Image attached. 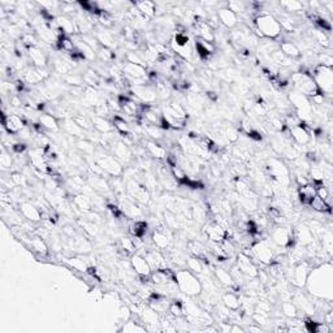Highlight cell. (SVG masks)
<instances>
[{
  "label": "cell",
  "instance_id": "6da1fadb",
  "mask_svg": "<svg viewBox=\"0 0 333 333\" xmlns=\"http://www.w3.org/2000/svg\"><path fill=\"white\" fill-rule=\"evenodd\" d=\"M306 285H309L310 293H313L315 297L323 298L324 301H331V294H332V272H331V263H329L328 270L323 271L315 270L310 272Z\"/></svg>",
  "mask_w": 333,
  "mask_h": 333
},
{
  "label": "cell",
  "instance_id": "7a4b0ae2",
  "mask_svg": "<svg viewBox=\"0 0 333 333\" xmlns=\"http://www.w3.org/2000/svg\"><path fill=\"white\" fill-rule=\"evenodd\" d=\"M254 20L255 37H260L263 39L276 40L282 34L281 25L278 22V18L267 12H260Z\"/></svg>",
  "mask_w": 333,
  "mask_h": 333
},
{
  "label": "cell",
  "instance_id": "3957f363",
  "mask_svg": "<svg viewBox=\"0 0 333 333\" xmlns=\"http://www.w3.org/2000/svg\"><path fill=\"white\" fill-rule=\"evenodd\" d=\"M176 282L180 292L187 297L195 298L202 293L201 278L187 268H180L179 271H176Z\"/></svg>",
  "mask_w": 333,
  "mask_h": 333
},
{
  "label": "cell",
  "instance_id": "277c9868",
  "mask_svg": "<svg viewBox=\"0 0 333 333\" xmlns=\"http://www.w3.org/2000/svg\"><path fill=\"white\" fill-rule=\"evenodd\" d=\"M163 119L168 124L169 129L181 130L187 125V113L183 104L176 100L168 102L163 107Z\"/></svg>",
  "mask_w": 333,
  "mask_h": 333
},
{
  "label": "cell",
  "instance_id": "5b68a950",
  "mask_svg": "<svg viewBox=\"0 0 333 333\" xmlns=\"http://www.w3.org/2000/svg\"><path fill=\"white\" fill-rule=\"evenodd\" d=\"M314 78L319 92L325 96H331L333 92V73L332 68L324 65H316L311 71H306Z\"/></svg>",
  "mask_w": 333,
  "mask_h": 333
},
{
  "label": "cell",
  "instance_id": "8992f818",
  "mask_svg": "<svg viewBox=\"0 0 333 333\" xmlns=\"http://www.w3.org/2000/svg\"><path fill=\"white\" fill-rule=\"evenodd\" d=\"M290 79H292V83H293L294 92L303 94L307 98H311L316 92H319L316 83H315L313 77L306 71L294 72L292 77H290Z\"/></svg>",
  "mask_w": 333,
  "mask_h": 333
},
{
  "label": "cell",
  "instance_id": "52a82bcc",
  "mask_svg": "<svg viewBox=\"0 0 333 333\" xmlns=\"http://www.w3.org/2000/svg\"><path fill=\"white\" fill-rule=\"evenodd\" d=\"M95 155V162L102 166L106 175L111 177H119L123 175V164L113 155L106 154L103 151H96Z\"/></svg>",
  "mask_w": 333,
  "mask_h": 333
},
{
  "label": "cell",
  "instance_id": "ba28073f",
  "mask_svg": "<svg viewBox=\"0 0 333 333\" xmlns=\"http://www.w3.org/2000/svg\"><path fill=\"white\" fill-rule=\"evenodd\" d=\"M313 270V266H311V263H310L307 259L296 263L293 266V268H292V272L289 274L290 282H292L296 288H298V289L305 288L306 282H307V278H309L310 276V272Z\"/></svg>",
  "mask_w": 333,
  "mask_h": 333
},
{
  "label": "cell",
  "instance_id": "9c48e42d",
  "mask_svg": "<svg viewBox=\"0 0 333 333\" xmlns=\"http://www.w3.org/2000/svg\"><path fill=\"white\" fill-rule=\"evenodd\" d=\"M128 95L145 104H154L158 100V94H156V90L152 83L131 86L130 90L128 92Z\"/></svg>",
  "mask_w": 333,
  "mask_h": 333
},
{
  "label": "cell",
  "instance_id": "30bf717a",
  "mask_svg": "<svg viewBox=\"0 0 333 333\" xmlns=\"http://www.w3.org/2000/svg\"><path fill=\"white\" fill-rule=\"evenodd\" d=\"M125 191H127L128 197L138 204H147L150 202V193L147 190V187L137 180H129L127 183Z\"/></svg>",
  "mask_w": 333,
  "mask_h": 333
},
{
  "label": "cell",
  "instance_id": "8fae6325",
  "mask_svg": "<svg viewBox=\"0 0 333 333\" xmlns=\"http://www.w3.org/2000/svg\"><path fill=\"white\" fill-rule=\"evenodd\" d=\"M236 266L242 274L245 275L247 278H254L258 276V266L255 264L254 260L250 258L249 255H246L245 253H240L237 255V260H236Z\"/></svg>",
  "mask_w": 333,
  "mask_h": 333
},
{
  "label": "cell",
  "instance_id": "7c38bea8",
  "mask_svg": "<svg viewBox=\"0 0 333 333\" xmlns=\"http://www.w3.org/2000/svg\"><path fill=\"white\" fill-rule=\"evenodd\" d=\"M119 199V207L121 212L129 219H138L143 216L142 208L138 206V203L134 202L133 199H130L128 195H123V197H117Z\"/></svg>",
  "mask_w": 333,
  "mask_h": 333
},
{
  "label": "cell",
  "instance_id": "4fadbf2b",
  "mask_svg": "<svg viewBox=\"0 0 333 333\" xmlns=\"http://www.w3.org/2000/svg\"><path fill=\"white\" fill-rule=\"evenodd\" d=\"M143 257L146 258V260L150 264L151 270H163V268H166L168 267V263H166V257L162 253V250L156 249H147L146 253L143 254Z\"/></svg>",
  "mask_w": 333,
  "mask_h": 333
},
{
  "label": "cell",
  "instance_id": "5bb4252c",
  "mask_svg": "<svg viewBox=\"0 0 333 333\" xmlns=\"http://www.w3.org/2000/svg\"><path fill=\"white\" fill-rule=\"evenodd\" d=\"M3 127L8 134H18L21 130L26 128V121L24 117L18 115H3Z\"/></svg>",
  "mask_w": 333,
  "mask_h": 333
},
{
  "label": "cell",
  "instance_id": "9a60e30c",
  "mask_svg": "<svg viewBox=\"0 0 333 333\" xmlns=\"http://www.w3.org/2000/svg\"><path fill=\"white\" fill-rule=\"evenodd\" d=\"M130 267L131 270L135 272V275L139 276V278H150L151 272H152L146 258L143 255L138 254V253H135V254L130 257Z\"/></svg>",
  "mask_w": 333,
  "mask_h": 333
},
{
  "label": "cell",
  "instance_id": "2e32d148",
  "mask_svg": "<svg viewBox=\"0 0 333 333\" xmlns=\"http://www.w3.org/2000/svg\"><path fill=\"white\" fill-rule=\"evenodd\" d=\"M111 152L121 164H129L131 162V159H133V152L130 150V146H128L127 143L123 142L121 139L116 141L112 145Z\"/></svg>",
  "mask_w": 333,
  "mask_h": 333
},
{
  "label": "cell",
  "instance_id": "e0dca14e",
  "mask_svg": "<svg viewBox=\"0 0 333 333\" xmlns=\"http://www.w3.org/2000/svg\"><path fill=\"white\" fill-rule=\"evenodd\" d=\"M292 301L297 306L298 311L307 314V315H314L315 314V305L311 298H309L303 292H296L292 297Z\"/></svg>",
  "mask_w": 333,
  "mask_h": 333
},
{
  "label": "cell",
  "instance_id": "ac0fdd59",
  "mask_svg": "<svg viewBox=\"0 0 333 333\" xmlns=\"http://www.w3.org/2000/svg\"><path fill=\"white\" fill-rule=\"evenodd\" d=\"M204 234H206L207 240L210 242L220 243L226 237V230L215 220H212V222L204 225Z\"/></svg>",
  "mask_w": 333,
  "mask_h": 333
},
{
  "label": "cell",
  "instance_id": "d6986e66",
  "mask_svg": "<svg viewBox=\"0 0 333 333\" xmlns=\"http://www.w3.org/2000/svg\"><path fill=\"white\" fill-rule=\"evenodd\" d=\"M26 55L29 57V61H32V65L36 68H46L47 67L48 59L43 48L39 46L29 47L26 51Z\"/></svg>",
  "mask_w": 333,
  "mask_h": 333
},
{
  "label": "cell",
  "instance_id": "ffe728a7",
  "mask_svg": "<svg viewBox=\"0 0 333 333\" xmlns=\"http://www.w3.org/2000/svg\"><path fill=\"white\" fill-rule=\"evenodd\" d=\"M151 241H152V245L154 247L159 250H166L169 249L171 246V237L168 236L166 230L162 226H158L156 229H154V232L151 233Z\"/></svg>",
  "mask_w": 333,
  "mask_h": 333
},
{
  "label": "cell",
  "instance_id": "44dd1931",
  "mask_svg": "<svg viewBox=\"0 0 333 333\" xmlns=\"http://www.w3.org/2000/svg\"><path fill=\"white\" fill-rule=\"evenodd\" d=\"M139 316H141L142 323H145V325H146L147 331H148L151 327H156V325L160 327V320H162L160 314L156 313V311L148 305L142 306V309H141V315H139Z\"/></svg>",
  "mask_w": 333,
  "mask_h": 333
},
{
  "label": "cell",
  "instance_id": "7402d4cb",
  "mask_svg": "<svg viewBox=\"0 0 333 333\" xmlns=\"http://www.w3.org/2000/svg\"><path fill=\"white\" fill-rule=\"evenodd\" d=\"M292 230H293V236L294 238H296V241H297V243H299V245L309 246L315 241V237H314L313 232L310 230L307 224H299V225L296 226V228Z\"/></svg>",
  "mask_w": 333,
  "mask_h": 333
},
{
  "label": "cell",
  "instance_id": "603a6c76",
  "mask_svg": "<svg viewBox=\"0 0 333 333\" xmlns=\"http://www.w3.org/2000/svg\"><path fill=\"white\" fill-rule=\"evenodd\" d=\"M95 38L98 39V42H99V44L102 47L110 48L112 51H113V48H116V46H117L115 36H113V32L103 28V26H100V28L96 29Z\"/></svg>",
  "mask_w": 333,
  "mask_h": 333
},
{
  "label": "cell",
  "instance_id": "cb8c5ba5",
  "mask_svg": "<svg viewBox=\"0 0 333 333\" xmlns=\"http://www.w3.org/2000/svg\"><path fill=\"white\" fill-rule=\"evenodd\" d=\"M216 15H218L219 22H220L222 26H225L226 29H233L238 25V16L234 12H232L228 7L219 8Z\"/></svg>",
  "mask_w": 333,
  "mask_h": 333
},
{
  "label": "cell",
  "instance_id": "d4e9b609",
  "mask_svg": "<svg viewBox=\"0 0 333 333\" xmlns=\"http://www.w3.org/2000/svg\"><path fill=\"white\" fill-rule=\"evenodd\" d=\"M290 130V137L292 139H294V142L299 145V146H306L309 145L310 141H311V135H310V131L307 128L303 127V124H299L297 127L292 128Z\"/></svg>",
  "mask_w": 333,
  "mask_h": 333
},
{
  "label": "cell",
  "instance_id": "484cf974",
  "mask_svg": "<svg viewBox=\"0 0 333 333\" xmlns=\"http://www.w3.org/2000/svg\"><path fill=\"white\" fill-rule=\"evenodd\" d=\"M18 211L26 220H30V222H40V210L33 203L21 202L18 204Z\"/></svg>",
  "mask_w": 333,
  "mask_h": 333
},
{
  "label": "cell",
  "instance_id": "4316f807",
  "mask_svg": "<svg viewBox=\"0 0 333 333\" xmlns=\"http://www.w3.org/2000/svg\"><path fill=\"white\" fill-rule=\"evenodd\" d=\"M72 208L78 211L79 214H86L92 210V199L86 194H75L73 197Z\"/></svg>",
  "mask_w": 333,
  "mask_h": 333
},
{
  "label": "cell",
  "instance_id": "83f0119b",
  "mask_svg": "<svg viewBox=\"0 0 333 333\" xmlns=\"http://www.w3.org/2000/svg\"><path fill=\"white\" fill-rule=\"evenodd\" d=\"M145 147H146L147 152L154 156L155 159L158 160H166V156H168V152H166V147L162 146L160 143L156 142V141H152V139H147L145 141Z\"/></svg>",
  "mask_w": 333,
  "mask_h": 333
},
{
  "label": "cell",
  "instance_id": "f1b7e54d",
  "mask_svg": "<svg viewBox=\"0 0 333 333\" xmlns=\"http://www.w3.org/2000/svg\"><path fill=\"white\" fill-rule=\"evenodd\" d=\"M280 51L289 59L294 60V59H299L302 55V51L299 50L297 44L294 43L293 40H288L284 39L280 42Z\"/></svg>",
  "mask_w": 333,
  "mask_h": 333
},
{
  "label": "cell",
  "instance_id": "f546056e",
  "mask_svg": "<svg viewBox=\"0 0 333 333\" xmlns=\"http://www.w3.org/2000/svg\"><path fill=\"white\" fill-rule=\"evenodd\" d=\"M315 195H316V187L314 184L310 183L305 186L298 187V198H299V202L305 206H309V203Z\"/></svg>",
  "mask_w": 333,
  "mask_h": 333
},
{
  "label": "cell",
  "instance_id": "4dcf8cb0",
  "mask_svg": "<svg viewBox=\"0 0 333 333\" xmlns=\"http://www.w3.org/2000/svg\"><path fill=\"white\" fill-rule=\"evenodd\" d=\"M222 305L225 306L226 309H229L230 311H237L242 307L241 298L238 297L234 292H226L222 294Z\"/></svg>",
  "mask_w": 333,
  "mask_h": 333
},
{
  "label": "cell",
  "instance_id": "1f68e13d",
  "mask_svg": "<svg viewBox=\"0 0 333 333\" xmlns=\"http://www.w3.org/2000/svg\"><path fill=\"white\" fill-rule=\"evenodd\" d=\"M38 121H39L40 127L43 128L44 130L47 131H57L59 130V121L56 119L54 115H50V113H42L38 117Z\"/></svg>",
  "mask_w": 333,
  "mask_h": 333
},
{
  "label": "cell",
  "instance_id": "d6a6232c",
  "mask_svg": "<svg viewBox=\"0 0 333 333\" xmlns=\"http://www.w3.org/2000/svg\"><path fill=\"white\" fill-rule=\"evenodd\" d=\"M92 127L96 131H99L102 134H106V133H111L112 129H113V125L110 120H107L106 117H102V116L94 115L92 117Z\"/></svg>",
  "mask_w": 333,
  "mask_h": 333
},
{
  "label": "cell",
  "instance_id": "836d02e7",
  "mask_svg": "<svg viewBox=\"0 0 333 333\" xmlns=\"http://www.w3.org/2000/svg\"><path fill=\"white\" fill-rule=\"evenodd\" d=\"M30 249L34 250V253L40 257H48V246L46 243V240L42 238L40 236H34L32 237V242H30Z\"/></svg>",
  "mask_w": 333,
  "mask_h": 333
},
{
  "label": "cell",
  "instance_id": "e575fe53",
  "mask_svg": "<svg viewBox=\"0 0 333 333\" xmlns=\"http://www.w3.org/2000/svg\"><path fill=\"white\" fill-rule=\"evenodd\" d=\"M138 12L147 18H152L156 15V4L152 1H137L133 3Z\"/></svg>",
  "mask_w": 333,
  "mask_h": 333
},
{
  "label": "cell",
  "instance_id": "d590c367",
  "mask_svg": "<svg viewBox=\"0 0 333 333\" xmlns=\"http://www.w3.org/2000/svg\"><path fill=\"white\" fill-rule=\"evenodd\" d=\"M214 274H215V278H216V280L219 281V284H222V286H225V288H230V286L234 284L229 270L222 268V267H218V268H215Z\"/></svg>",
  "mask_w": 333,
  "mask_h": 333
},
{
  "label": "cell",
  "instance_id": "8d00e7d4",
  "mask_svg": "<svg viewBox=\"0 0 333 333\" xmlns=\"http://www.w3.org/2000/svg\"><path fill=\"white\" fill-rule=\"evenodd\" d=\"M64 260H65V263H67L68 266L71 267V268L78 271V272L86 274V272L89 271L88 262H86L83 258H81V257H73V255H72V257L65 258Z\"/></svg>",
  "mask_w": 333,
  "mask_h": 333
},
{
  "label": "cell",
  "instance_id": "74e56055",
  "mask_svg": "<svg viewBox=\"0 0 333 333\" xmlns=\"http://www.w3.org/2000/svg\"><path fill=\"white\" fill-rule=\"evenodd\" d=\"M129 232L133 237L143 238L148 232V224L145 220H135L129 225Z\"/></svg>",
  "mask_w": 333,
  "mask_h": 333
},
{
  "label": "cell",
  "instance_id": "f35d334b",
  "mask_svg": "<svg viewBox=\"0 0 333 333\" xmlns=\"http://www.w3.org/2000/svg\"><path fill=\"white\" fill-rule=\"evenodd\" d=\"M112 125H113V129L117 130V133H120L121 135L131 133V125L125 120V117H121L120 115H116L112 119Z\"/></svg>",
  "mask_w": 333,
  "mask_h": 333
},
{
  "label": "cell",
  "instance_id": "ab89813d",
  "mask_svg": "<svg viewBox=\"0 0 333 333\" xmlns=\"http://www.w3.org/2000/svg\"><path fill=\"white\" fill-rule=\"evenodd\" d=\"M63 128L68 134L73 135V137H83L82 134H85V130L75 123L74 119H64Z\"/></svg>",
  "mask_w": 333,
  "mask_h": 333
},
{
  "label": "cell",
  "instance_id": "60d3db41",
  "mask_svg": "<svg viewBox=\"0 0 333 333\" xmlns=\"http://www.w3.org/2000/svg\"><path fill=\"white\" fill-rule=\"evenodd\" d=\"M142 128L143 130H145V133H146L152 141L159 142V141H162V139H164V137H166V135H164L166 134V130H164L162 127H158V125H143Z\"/></svg>",
  "mask_w": 333,
  "mask_h": 333
},
{
  "label": "cell",
  "instance_id": "b9f144b4",
  "mask_svg": "<svg viewBox=\"0 0 333 333\" xmlns=\"http://www.w3.org/2000/svg\"><path fill=\"white\" fill-rule=\"evenodd\" d=\"M186 268L189 271H191L193 274L202 275L203 270H204V263L199 258H197V257L191 255V257L186 258Z\"/></svg>",
  "mask_w": 333,
  "mask_h": 333
},
{
  "label": "cell",
  "instance_id": "7bdbcfd3",
  "mask_svg": "<svg viewBox=\"0 0 333 333\" xmlns=\"http://www.w3.org/2000/svg\"><path fill=\"white\" fill-rule=\"evenodd\" d=\"M309 206L311 207L314 211H316V212L331 215V206H328V204L325 203V201H323L321 198H319L317 195H315V197L311 199V202L309 203Z\"/></svg>",
  "mask_w": 333,
  "mask_h": 333
},
{
  "label": "cell",
  "instance_id": "ee69618b",
  "mask_svg": "<svg viewBox=\"0 0 333 333\" xmlns=\"http://www.w3.org/2000/svg\"><path fill=\"white\" fill-rule=\"evenodd\" d=\"M311 37H313L314 42H316L323 48L331 47V40H329V37L327 33L321 32L319 29H314L313 33H311Z\"/></svg>",
  "mask_w": 333,
  "mask_h": 333
},
{
  "label": "cell",
  "instance_id": "f6af8a7d",
  "mask_svg": "<svg viewBox=\"0 0 333 333\" xmlns=\"http://www.w3.org/2000/svg\"><path fill=\"white\" fill-rule=\"evenodd\" d=\"M55 46L59 48V50H61V51H64V52H68V54H72V52L75 51L74 42L72 40L71 37H68V36L61 37V38L57 40V43H56Z\"/></svg>",
  "mask_w": 333,
  "mask_h": 333
},
{
  "label": "cell",
  "instance_id": "bcb514c9",
  "mask_svg": "<svg viewBox=\"0 0 333 333\" xmlns=\"http://www.w3.org/2000/svg\"><path fill=\"white\" fill-rule=\"evenodd\" d=\"M281 311L282 315L288 319H296L298 317V309L297 306L294 305L293 301H284L281 303Z\"/></svg>",
  "mask_w": 333,
  "mask_h": 333
},
{
  "label": "cell",
  "instance_id": "7dc6e473",
  "mask_svg": "<svg viewBox=\"0 0 333 333\" xmlns=\"http://www.w3.org/2000/svg\"><path fill=\"white\" fill-rule=\"evenodd\" d=\"M83 81L85 83H88L90 88H98L102 82V78H100L99 73H96L95 71L92 69H89L85 74H83Z\"/></svg>",
  "mask_w": 333,
  "mask_h": 333
},
{
  "label": "cell",
  "instance_id": "c3c4849f",
  "mask_svg": "<svg viewBox=\"0 0 333 333\" xmlns=\"http://www.w3.org/2000/svg\"><path fill=\"white\" fill-rule=\"evenodd\" d=\"M123 332H129V333H134V332H146V325H142V320L138 321H133V320H127V323L124 324V327L121 328Z\"/></svg>",
  "mask_w": 333,
  "mask_h": 333
},
{
  "label": "cell",
  "instance_id": "681fc988",
  "mask_svg": "<svg viewBox=\"0 0 333 333\" xmlns=\"http://www.w3.org/2000/svg\"><path fill=\"white\" fill-rule=\"evenodd\" d=\"M278 5L289 13L302 12L306 7V5L303 4V3H301V1H293V0H292V1H281Z\"/></svg>",
  "mask_w": 333,
  "mask_h": 333
},
{
  "label": "cell",
  "instance_id": "f907efd6",
  "mask_svg": "<svg viewBox=\"0 0 333 333\" xmlns=\"http://www.w3.org/2000/svg\"><path fill=\"white\" fill-rule=\"evenodd\" d=\"M96 57H99L102 63H112L116 59V52L100 46L99 50L96 51Z\"/></svg>",
  "mask_w": 333,
  "mask_h": 333
},
{
  "label": "cell",
  "instance_id": "816d5d0a",
  "mask_svg": "<svg viewBox=\"0 0 333 333\" xmlns=\"http://www.w3.org/2000/svg\"><path fill=\"white\" fill-rule=\"evenodd\" d=\"M75 146H77V148H78L79 151H82L83 155L90 156V155L95 154V146H94L89 139H78V141L75 142Z\"/></svg>",
  "mask_w": 333,
  "mask_h": 333
},
{
  "label": "cell",
  "instance_id": "f5cc1de1",
  "mask_svg": "<svg viewBox=\"0 0 333 333\" xmlns=\"http://www.w3.org/2000/svg\"><path fill=\"white\" fill-rule=\"evenodd\" d=\"M54 69H55L56 73L67 75V74H69V72H71V64L67 63L65 60L57 59L54 61Z\"/></svg>",
  "mask_w": 333,
  "mask_h": 333
},
{
  "label": "cell",
  "instance_id": "db71d44e",
  "mask_svg": "<svg viewBox=\"0 0 333 333\" xmlns=\"http://www.w3.org/2000/svg\"><path fill=\"white\" fill-rule=\"evenodd\" d=\"M169 314H171L173 317H181L184 316V305L177 299H173L171 301V305H169Z\"/></svg>",
  "mask_w": 333,
  "mask_h": 333
},
{
  "label": "cell",
  "instance_id": "11a10c76",
  "mask_svg": "<svg viewBox=\"0 0 333 333\" xmlns=\"http://www.w3.org/2000/svg\"><path fill=\"white\" fill-rule=\"evenodd\" d=\"M64 81L72 86H82L85 81H83V75H78V74H73V73H69L64 77Z\"/></svg>",
  "mask_w": 333,
  "mask_h": 333
},
{
  "label": "cell",
  "instance_id": "9f6ffc18",
  "mask_svg": "<svg viewBox=\"0 0 333 333\" xmlns=\"http://www.w3.org/2000/svg\"><path fill=\"white\" fill-rule=\"evenodd\" d=\"M74 121L78 124L79 127L82 128L85 131H92V129H94L92 120L88 119V117H85V116H75Z\"/></svg>",
  "mask_w": 333,
  "mask_h": 333
},
{
  "label": "cell",
  "instance_id": "6f0895ef",
  "mask_svg": "<svg viewBox=\"0 0 333 333\" xmlns=\"http://www.w3.org/2000/svg\"><path fill=\"white\" fill-rule=\"evenodd\" d=\"M0 166L3 169H9L11 166H12V158H11V154L7 152L4 147L1 150V155H0Z\"/></svg>",
  "mask_w": 333,
  "mask_h": 333
},
{
  "label": "cell",
  "instance_id": "680465c9",
  "mask_svg": "<svg viewBox=\"0 0 333 333\" xmlns=\"http://www.w3.org/2000/svg\"><path fill=\"white\" fill-rule=\"evenodd\" d=\"M317 59H319V65H324V67L332 68V63H333V57L331 55V52H320L317 55Z\"/></svg>",
  "mask_w": 333,
  "mask_h": 333
},
{
  "label": "cell",
  "instance_id": "91938a15",
  "mask_svg": "<svg viewBox=\"0 0 333 333\" xmlns=\"http://www.w3.org/2000/svg\"><path fill=\"white\" fill-rule=\"evenodd\" d=\"M9 177H11V180H12V183L16 185V186H18V185H22V184L25 183V177L22 173H20V172H12L11 175H9Z\"/></svg>",
  "mask_w": 333,
  "mask_h": 333
},
{
  "label": "cell",
  "instance_id": "94428289",
  "mask_svg": "<svg viewBox=\"0 0 333 333\" xmlns=\"http://www.w3.org/2000/svg\"><path fill=\"white\" fill-rule=\"evenodd\" d=\"M271 309H272V306H271V303L268 301H259L258 303L255 305V310L262 311V313L268 314L271 311Z\"/></svg>",
  "mask_w": 333,
  "mask_h": 333
},
{
  "label": "cell",
  "instance_id": "6125c7cd",
  "mask_svg": "<svg viewBox=\"0 0 333 333\" xmlns=\"http://www.w3.org/2000/svg\"><path fill=\"white\" fill-rule=\"evenodd\" d=\"M63 234L65 236V237L69 238V240L74 238L75 230H74V228H73V225H71V224H65V225H63Z\"/></svg>",
  "mask_w": 333,
  "mask_h": 333
},
{
  "label": "cell",
  "instance_id": "be15d7a7",
  "mask_svg": "<svg viewBox=\"0 0 333 333\" xmlns=\"http://www.w3.org/2000/svg\"><path fill=\"white\" fill-rule=\"evenodd\" d=\"M296 183H297L298 187H302L305 186V185H307V184H310V180L307 179V176L303 175V173H298V175L296 176Z\"/></svg>",
  "mask_w": 333,
  "mask_h": 333
},
{
  "label": "cell",
  "instance_id": "e7e4bbea",
  "mask_svg": "<svg viewBox=\"0 0 333 333\" xmlns=\"http://www.w3.org/2000/svg\"><path fill=\"white\" fill-rule=\"evenodd\" d=\"M250 331V332H262L263 329H262V327L260 325H255V324H253V325H250L249 328H247Z\"/></svg>",
  "mask_w": 333,
  "mask_h": 333
}]
</instances>
